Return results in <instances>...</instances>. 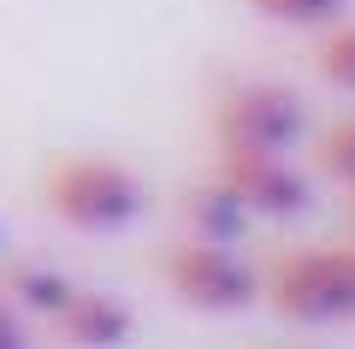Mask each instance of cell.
<instances>
[{"mask_svg":"<svg viewBox=\"0 0 355 349\" xmlns=\"http://www.w3.org/2000/svg\"><path fill=\"white\" fill-rule=\"evenodd\" d=\"M214 178L243 201L249 219H296L308 207V172L291 154H219Z\"/></svg>","mask_w":355,"mask_h":349,"instance_id":"obj_5","label":"cell"},{"mask_svg":"<svg viewBox=\"0 0 355 349\" xmlns=\"http://www.w3.org/2000/svg\"><path fill=\"white\" fill-rule=\"evenodd\" d=\"M338 255H343V273H349V296H355V231L338 243Z\"/></svg>","mask_w":355,"mask_h":349,"instance_id":"obj_13","label":"cell"},{"mask_svg":"<svg viewBox=\"0 0 355 349\" xmlns=\"http://www.w3.org/2000/svg\"><path fill=\"white\" fill-rule=\"evenodd\" d=\"M160 278L184 308L196 314H243L261 284H254V266L243 261L231 243H202V237H178L160 255Z\"/></svg>","mask_w":355,"mask_h":349,"instance_id":"obj_3","label":"cell"},{"mask_svg":"<svg viewBox=\"0 0 355 349\" xmlns=\"http://www.w3.org/2000/svg\"><path fill=\"white\" fill-rule=\"evenodd\" d=\"M308 112L284 83H237L214 101V148L219 154H291Z\"/></svg>","mask_w":355,"mask_h":349,"instance_id":"obj_4","label":"cell"},{"mask_svg":"<svg viewBox=\"0 0 355 349\" xmlns=\"http://www.w3.org/2000/svg\"><path fill=\"white\" fill-rule=\"evenodd\" d=\"M349 231H355V189H349Z\"/></svg>","mask_w":355,"mask_h":349,"instance_id":"obj_14","label":"cell"},{"mask_svg":"<svg viewBox=\"0 0 355 349\" xmlns=\"http://www.w3.org/2000/svg\"><path fill=\"white\" fill-rule=\"evenodd\" d=\"M249 6L261 18H272V24H308V30L331 24L343 12V0H249Z\"/></svg>","mask_w":355,"mask_h":349,"instance_id":"obj_10","label":"cell"},{"mask_svg":"<svg viewBox=\"0 0 355 349\" xmlns=\"http://www.w3.org/2000/svg\"><path fill=\"white\" fill-rule=\"evenodd\" d=\"M184 225H190V237H202V243H237L254 219L243 213V201L231 196L219 178H207V184L184 189Z\"/></svg>","mask_w":355,"mask_h":349,"instance_id":"obj_8","label":"cell"},{"mask_svg":"<svg viewBox=\"0 0 355 349\" xmlns=\"http://www.w3.org/2000/svg\"><path fill=\"white\" fill-rule=\"evenodd\" d=\"M254 284H261V296L296 325H331V320H349L355 314L349 273H343L338 243H331V249H272L254 266Z\"/></svg>","mask_w":355,"mask_h":349,"instance_id":"obj_2","label":"cell"},{"mask_svg":"<svg viewBox=\"0 0 355 349\" xmlns=\"http://www.w3.org/2000/svg\"><path fill=\"white\" fill-rule=\"evenodd\" d=\"M71 278L60 273V266H48V261H12L6 273H0V296L12 302L24 320H53V314L71 302Z\"/></svg>","mask_w":355,"mask_h":349,"instance_id":"obj_7","label":"cell"},{"mask_svg":"<svg viewBox=\"0 0 355 349\" xmlns=\"http://www.w3.org/2000/svg\"><path fill=\"white\" fill-rule=\"evenodd\" d=\"M308 65H314L320 83L343 89V95H355V24H320V42L308 48Z\"/></svg>","mask_w":355,"mask_h":349,"instance_id":"obj_9","label":"cell"},{"mask_svg":"<svg viewBox=\"0 0 355 349\" xmlns=\"http://www.w3.org/2000/svg\"><path fill=\"white\" fill-rule=\"evenodd\" d=\"M48 325L60 332V343H71V349H119L130 337V325H137V314H130V302L107 296V290L77 284L71 302H65Z\"/></svg>","mask_w":355,"mask_h":349,"instance_id":"obj_6","label":"cell"},{"mask_svg":"<svg viewBox=\"0 0 355 349\" xmlns=\"http://www.w3.org/2000/svg\"><path fill=\"white\" fill-rule=\"evenodd\" d=\"M42 201H48L53 219H65L71 231H125L142 219L148 207V189L130 172L125 160H107V154H65L48 166L42 178Z\"/></svg>","mask_w":355,"mask_h":349,"instance_id":"obj_1","label":"cell"},{"mask_svg":"<svg viewBox=\"0 0 355 349\" xmlns=\"http://www.w3.org/2000/svg\"><path fill=\"white\" fill-rule=\"evenodd\" d=\"M0 349H30V320L0 296Z\"/></svg>","mask_w":355,"mask_h":349,"instance_id":"obj_12","label":"cell"},{"mask_svg":"<svg viewBox=\"0 0 355 349\" xmlns=\"http://www.w3.org/2000/svg\"><path fill=\"white\" fill-rule=\"evenodd\" d=\"M320 172L338 178L343 189H355V119H343V125L326 130V142H320Z\"/></svg>","mask_w":355,"mask_h":349,"instance_id":"obj_11","label":"cell"}]
</instances>
